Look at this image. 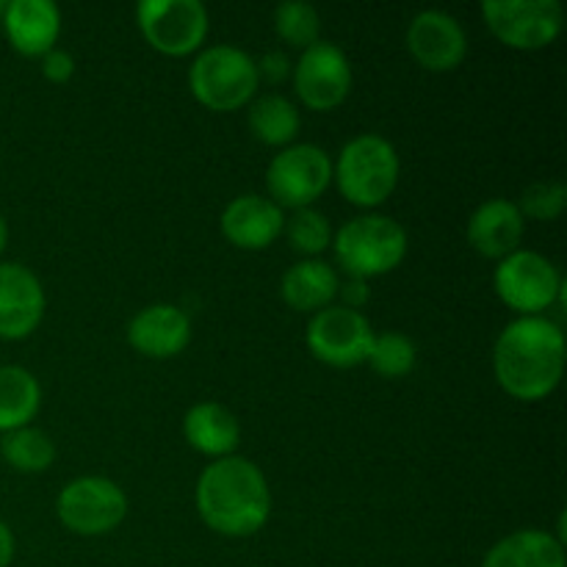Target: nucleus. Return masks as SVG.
<instances>
[{
    "instance_id": "cd10ccee",
    "label": "nucleus",
    "mask_w": 567,
    "mask_h": 567,
    "mask_svg": "<svg viewBox=\"0 0 567 567\" xmlns=\"http://www.w3.org/2000/svg\"><path fill=\"white\" fill-rule=\"evenodd\" d=\"M515 205H518L524 219L529 216V219L537 221H554L563 216L567 205V188L559 181H537L524 188V194H520Z\"/></svg>"
},
{
    "instance_id": "1a4fd4ad",
    "label": "nucleus",
    "mask_w": 567,
    "mask_h": 567,
    "mask_svg": "<svg viewBox=\"0 0 567 567\" xmlns=\"http://www.w3.org/2000/svg\"><path fill=\"white\" fill-rule=\"evenodd\" d=\"M59 520L81 537H100L114 532L127 515V496L105 476H81L64 485L55 502Z\"/></svg>"
},
{
    "instance_id": "9d476101",
    "label": "nucleus",
    "mask_w": 567,
    "mask_h": 567,
    "mask_svg": "<svg viewBox=\"0 0 567 567\" xmlns=\"http://www.w3.org/2000/svg\"><path fill=\"white\" fill-rule=\"evenodd\" d=\"M487 28L513 50H543L563 33V6L557 0H485Z\"/></svg>"
},
{
    "instance_id": "b1692460",
    "label": "nucleus",
    "mask_w": 567,
    "mask_h": 567,
    "mask_svg": "<svg viewBox=\"0 0 567 567\" xmlns=\"http://www.w3.org/2000/svg\"><path fill=\"white\" fill-rule=\"evenodd\" d=\"M0 454L6 463L22 474H44L55 463V443L48 432L37 426L6 432L0 441Z\"/></svg>"
},
{
    "instance_id": "f8f14e48",
    "label": "nucleus",
    "mask_w": 567,
    "mask_h": 567,
    "mask_svg": "<svg viewBox=\"0 0 567 567\" xmlns=\"http://www.w3.org/2000/svg\"><path fill=\"white\" fill-rule=\"evenodd\" d=\"M293 92L310 111H332L352 92V64L332 42H316L302 50L291 66Z\"/></svg>"
},
{
    "instance_id": "473e14b6",
    "label": "nucleus",
    "mask_w": 567,
    "mask_h": 567,
    "mask_svg": "<svg viewBox=\"0 0 567 567\" xmlns=\"http://www.w3.org/2000/svg\"><path fill=\"white\" fill-rule=\"evenodd\" d=\"M6 241H9V225H6V219L0 216V252L6 249Z\"/></svg>"
},
{
    "instance_id": "4468645a",
    "label": "nucleus",
    "mask_w": 567,
    "mask_h": 567,
    "mask_svg": "<svg viewBox=\"0 0 567 567\" xmlns=\"http://www.w3.org/2000/svg\"><path fill=\"white\" fill-rule=\"evenodd\" d=\"M44 288L39 277L22 264H0V338L22 341L42 324Z\"/></svg>"
},
{
    "instance_id": "39448f33",
    "label": "nucleus",
    "mask_w": 567,
    "mask_h": 567,
    "mask_svg": "<svg viewBox=\"0 0 567 567\" xmlns=\"http://www.w3.org/2000/svg\"><path fill=\"white\" fill-rule=\"evenodd\" d=\"M336 260L349 277L371 280L396 269L408 255V233L396 219L365 214L347 221L332 236Z\"/></svg>"
},
{
    "instance_id": "ddd939ff",
    "label": "nucleus",
    "mask_w": 567,
    "mask_h": 567,
    "mask_svg": "<svg viewBox=\"0 0 567 567\" xmlns=\"http://www.w3.org/2000/svg\"><path fill=\"white\" fill-rule=\"evenodd\" d=\"M408 50L426 72H452L465 61L468 37L457 17L426 9L410 22Z\"/></svg>"
},
{
    "instance_id": "c756f323",
    "label": "nucleus",
    "mask_w": 567,
    "mask_h": 567,
    "mask_svg": "<svg viewBox=\"0 0 567 567\" xmlns=\"http://www.w3.org/2000/svg\"><path fill=\"white\" fill-rule=\"evenodd\" d=\"M338 293L343 297V308L360 310L371 299L369 280H358V277H349L347 282H341V286H338Z\"/></svg>"
},
{
    "instance_id": "6ab92c4d",
    "label": "nucleus",
    "mask_w": 567,
    "mask_h": 567,
    "mask_svg": "<svg viewBox=\"0 0 567 567\" xmlns=\"http://www.w3.org/2000/svg\"><path fill=\"white\" fill-rule=\"evenodd\" d=\"M183 437L194 452L205 457H233L241 441V424L225 404L197 402L183 415Z\"/></svg>"
},
{
    "instance_id": "4be33fe9",
    "label": "nucleus",
    "mask_w": 567,
    "mask_h": 567,
    "mask_svg": "<svg viewBox=\"0 0 567 567\" xmlns=\"http://www.w3.org/2000/svg\"><path fill=\"white\" fill-rule=\"evenodd\" d=\"M42 408L39 380L22 365H0V432L31 426Z\"/></svg>"
},
{
    "instance_id": "9b49d317",
    "label": "nucleus",
    "mask_w": 567,
    "mask_h": 567,
    "mask_svg": "<svg viewBox=\"0 0 567 567\" xmlns=\"http://www.w3.org/2000/svg\"><path fill=\"white\" fill-rule=\"evenodd\" d=\"M374 336V327L360 310L330 305V308L313 313L305 341L321 363L332 365V369H354V365L365 363Z\"/></svg>"
},
{
    "instance_id": "7c9ffc66",
    "label": "nucleus",
    "mask_w": 567,
    "mask_h": 567,
    "mask_svg": "<svg viewBox=\"0 0 567 567\" xmlns=\"http://www.w3.org/2000/svg\"><path fill=\"white\" fill-rule=\"evenodd\" d=\"M258 75H266L271 83L282 81V78L291 75V61H288V55L280 53V50H271V53H266L264 59H260Z\"/></svg>"
},
{
    "instance_id": "aec40b11",
    "label": "nucleus",
    "mask_w": 567,
    "mask_h": 567,
    "mask_svg": "<svg viewBox=\"0 0 567 567\" xmlns=\"http://www.w3.org/2000/svg\"><path fill=\"white\" fill-rule=\"evenodd\" d=\"M338 286H341V280L330 264L308 258L288 266L280 280V297L291 310L319 313V310L330 308L332 299L338 297Z\"/></svg>"
},
{
    "instance_id": "c85d7f7f",
    "label": "nucleus",
    "mask_w": 567,
    "mask_h": 567,
    "mask_svg": "<svg viewBox=\"0 0 567 567\" xmlns=\"http://www.w3.org/2000/svg\"><path fill=\"white\" fill-rule=\"evenodd\" d=\"M42 75L53 83H66L75 75V59L66 50L53 48L42 55Z\"/></svg>"
},
{
    "instance_id": "393cba45",
    "label": "nucleus",
    "mask_w": 567,
    "mask_h": 567,
    "mask_svg": "<svg viewBox=\"0 0 567 567\" xmlns=\"http://www.w3.org/2000/svg\"><path fill=\"white\" fill-rule=\"evenodd\" d=\"M415 360H419V349H415L413 338H408L404 332H380L371 341L365 363L385 380H402L415 369Z\"/></svg>"
},
{
    "instance_id": "bb28decb",
    "label": "nucleus",
    "mask_w": 567,
    "mask_h": 567,
    "mask_svg": "<svg viewBox=\"0 0 567 567\" xmlns=\"http://www.w3.org/2000/svg\"><path fill=\"white\" fill-rule=\"evenodd\" d=\"M282 233H286L293 252L308 255V258H316V255L324 252L327 247H332L330 219L316 208L293 210L291 219H286Z\"/></svg>"
},
{
    "instance_id": "412c9836",
    "label": "nucleus",
    "mask_w": 567,
    "mask_h": 567,
    "mask_svg": "<svg viewBox=\"0 0 567 567\" xmlns=\"http://www.w3.org/2000/svg\"><path fill=\"white\" fill-rule=\"evenodd\" d=\"M565 543L543 529H520L502 537L485 554L482 567H565Z\"/></svg>"
},
{
    "instance_id": "f3484780",
    "label": "nucleus",
    "mask_w": 567,
    "mask_h": 567,
    "mask_svg": "<svg viewBox=\"0 0 567 567\" xmlns=\"http://www.w3.org/2000/svg\"><path fill=\"white\" fill-rule=\"evenodd\" d=\"M524 233L526 221L513 199H487L468 219V244L491 260H504L518 252Z\"/></svg>"
},
{
    "instance_id": "20e7f679",
    "label": "nucleus",
    "mask_w": 567,
    "mask_h": 567,
    "mask_svg": "<svg viewBox=\"0 0 567 567\" xmlns=\"http://www.w3.org/2000/svg\"><path fill=\"white\" fill-rule=\"evenodd\" d=\"M258 61L236 44H214L197 53L188 70L192 94L210 111L244 109L258 94Z\"/></svg>"
},
{
    "instance_id": "dca6fc26",
    "label": "nucleus",
    "mask_w": 567,
    "mask_h": 567,
    "mask_svg": "<svg viewBox=\"0 0 567 567\" xmlns=\"http://www.w3.org/2000/svg\"><path fill=\"white\" fill-rule=\"evenodd\" d=\"M219 227L221 236L233 247L258 252V249H269L280 238L282 227H286V216H282V208H277L269 197L241 194L221 210Z\"/></svg>"
},
{
    "instance_id": "0eeeda50",
    "label": "nucleus",
    "mask_w": 567,
    "mask_h": 567,
    "mask_svg": "<svg viewBox=\"0 0 567 567\" xmlns=\"http://www.w3.org/2000/svg\"><path fill=\"white\" fill-rule=\"evenodd\" d=\"M330 183L332 161L316 144H288L271 158L266 169V188L277 208H313Z\"/></svg>"
},
{
    "instance_id": "f03ea898",
    "label": "nucleus",
    "mask_w": 567,
    "mask_h": 567,
    "mask_svg": "<svg viewBox=\"0 0 567 567\" xmlns=\"http://www.w3.org/2000/svg\"><path fill=\"white\" fill-rule=\"evenodd\" d=\"M197 509L221 537H252L271 515V491L264 471L247 457L214 460L199 474Z\"/></svg>"
},
{
    "instance_id": "2eb2a0df",
    "label": "nucleus",
    "mask_w": 567,
    "mask_h": 567,
    "mask_svg": "<svg viewBox=\"0 0 567 567\" xmlns=\"http://www.w3.org/2000/svg\"><path fill=\"white\" fill-rule=\"evenodd\" d=\"M127 343L144 358H177L192 343V319L177 305H150L127 324Z\"/></svg>"
},
{
    "instance_id": "423d86ee",
    "label": "nucleus",
    "mask_w": 567,
    "mask_h": 567,
    "mask_svg": "<svg viewBox=\"0 0 567 567\" xmlns=\"http://www.w3.org/2000/svg\"><path fill=\"white\" fill-rule=\"evenodd\" d=\"M493 288L509 310L520 316H543L565 293V280L557 266L540 252L518 249L498 260L493 271Z\"/></svg>"
},
{
    "instance_id": "6e6552de",
    "label": "nucleus",
    "mask_w": 567,
    "mask_h": 567,
    "mask_svg": "<svg viewBox=\"0 0 567 567\" xmlns=\"http://www.w3.org/2000/svg\"><path fill=\"white\" fill-rule=\"evenodd\" d=\"M136 25L150 48L181 59L203 48L210 20L199 0H142L136 6Z\"/></svg>"
},
{
    "instance_id": "72a5a7b5",
    "label": "nucleus",
    "mask_w": 567,
    "mask_h": 567,
    "mask_svg": "<svg viewBox=\"0 0 567 567\" xmlns=\"http://www.w3.org/2000/svg\"><path fill=\"white\" fill-rule=\"evenodd\" d=\"M6 6H9V0H0V17H3V11H6Z\"/></svg>"
},
{
    "instance_id": "2f4dec72",
    "label": "nucleus",
    "mask_w": 567,
    "mask_h": 567,
    "mask_svg": "<svg viewBox=\"0 0 567 567\" xmlns=\"http://www.w3.org/2000/svg\"><path fill=\"white\" fill-rule=\"evenodd\" d=\"M14 563V535L9 526L0 520V567H9Z\"/></svg>"
},
{
    "instance_id": "a211bd4d",
    "label": "nucleus",
    "mask_w": 567,
    "mask_h": 567,
    "mask_svg": "<svg viewBox=\"0 0 567 567\" xmlns=\"http://www.w3.org/2000/svg\"><path fill=\"white\" fill-rule=\"evenodd\" d=\"M3 28L17 53L42 59L59 42L61 11L53 0H9L3 11Z\"/></svg>"
},
{
    "instance_id": "7ed1b4c3",
    "label": "nucleus",
    "mask_w": 567,
    "mask_h": 567,
    "mask_svg": "<svg viewBox=\"0 0 567 567\" xmlns=\"http://www.w3.org/2000/svg\"><path fill=\"white\" fill-rule=\"evenodd\" d=\"M399 172L396 147L380 133H360L341 147L332 164V181L358 208H380L396 192Z\"/></svg>"
},
{
    "instance_id": "f257e3e1",
    "label": "nucleus",
    "mask_w": 567,
    "mask_h": 567,
    "mask_svg": "<svg viewBox=\"0 0 567 567\" xmlns=\"http://www.w3.org/2000/svg\"><path fill=\"white\" fill-rule=\"evenodd\" d=\"M565 332L546 316H520L493 347L496 382L518 402H543L565 374Z\"/></svg>"
},
{
    "instance_id": "5701e85b",
    "label": "nucleus",
    "mask_w": 567,
    "mask_h": 567,
    "mask_svg": "<svg viewBox=\"0 0 567 567\" xmlns=\"http://www.w3.org/2000/svg\"><path fill=\"white\" fill-rule=\"evenodd\" d=\"M299 125V109L282 94H260L249 103V131L269 147H288L297 138Z\"/></svg>"
},
{
    "instance_id": "a878e982",
    "label": "nucleus",
    "mask_w": 567,
    "mask_h": 567,
    "mask_svg": "<svg viewBox=\"0 0 567 567\" xmlns=\"http://www.w3.org/2000/svg\"><path fill=\"white\" fill-rule=\"evenodd\" d=\"M275 31L282 42L308 50L321 42V14L305 0H286L275 9Z\"/></svg>"
}]
</instances>
